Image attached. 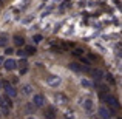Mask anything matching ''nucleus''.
<instances>
[{
  "mask_svg": "<svg viewBox=\"0 0 122 119\" xmlns=\"http://www.w3.org/2000/svg\"><path fill=\"white\" fill-rule=\"evenodd\" d=\"M2 85H3V88H5V93H6L8 98H15V96H17V90L12 85H9L8 82H2Z\"/></svg>",
  "mask_w": 122,
  "mask_h": 119,
  "instance_id": "obj_1",
  "label": "nucleus"
},
{
  "mask_svg": "<svg viewBox=\"0 0 122 119\" xmlns=\"http://www.w3.org/2000/svg\"><path fill=\"white\" fill-rule=\"evenodd\" d=\"M54 102H56L57 105H65L66 102H68V98H66L65 94H62V93H56V94H54Z\"/></svg>",
  "mask_w": 122,
  "mask_h": 119,
  "instance_id": "obj_2",
  "label": "nucleus"
},
{
  "mask_svg": "<svg viewBox=\"0 0 122 119\" xmlns=\"http://www.w3.org/2000/svg\"><path fill=\"white\" fill-rule=\"evenodd\" d=\"M3 67H5V70H8V71H12V70L17 68V62H15L14 59H6V60H3Z\"/></svg>",
  "mask_w": 122,
  "mask_h": 119,
  "instance_id": "obj_3",
  "label": "nucleus"
},
{
  "mask_svg": "<svg viewBox=\"0 0 122 119\" xmlns=\"http://www.w3.org/2000/svg\"><path fill=\"white\" fill-rule=\"evenodd\" d=\"M33 102H34V105H36V107H43L45 102H46V99H45L43 94H36L33 98Z\"/></svg>",
  "mask_w": 122,
  "mask_h": 119,
  "instance_id": "obj_4",
  "label": "nucleus"
},
{
  "mask_svg": "<svg viewBox=\"0 0 122 119\" xmlns=\"http://www.w3.org/2000/svg\"><path fill=\"white\" fill-rule=\"evenodd\" d=\"M70 68H71V70H74V71H77V73L88 71V70H90V68H86V67H82L81 63H76V62H71V63H70Z\"/></svg>",
  "mask_w": 122,
  "mask_h": 119,
  "instance_id": "obj_5",
  "label": "nucleus"
},
{
  "mask_svg": "<svg viewBox=\"0 0 122 119\" xmlns=\"http://www.w3.org/2000/svg\"><path fill=\"white\" fill-rule=\"evenodd\" d=\"M99 118H101V119H110L111 118L110 110H107L105 107H101V108H99Z\"/></svg>",
  "mask_w": 122,
  "mask_h": 119,
  "instance_id": "obj_6",
  "label": "nucleus"
},
{
  "mask_svg": "<svg viewBox=\"0 0 122 119\" xmlns=\"http://www.w3.org/2000/svg\"><path fill=\"white\" fill-rule=\"evenodd\" d=\"M60 83H62V80H60V78H57V76H51V78H48V85L59 87Z\"/></svg>",
  "mask_w": 122,
  "mask_h": 119,
  "instance_id": "obj_7",
  "label": "nucleus"
},
{
  "mask_svg": "<svg viewBox=\"0 0 122 119\" xmlns=\"http://www.w3.org/2000/svg\"><path fill=\"white\" fill-rule=\"evenodd\" d=\"M88 73H91L96 79H102L104 78V71L102 70H97V68H93V70H88Z\"/></svg>",
  "mask_w": 122,
  "mask_h": 119,
  "instance_id": "obj_8",
  "label": "nucleus"
},
{
  "mask_svg": "<svg viewBox=\"0 0 122 119\" xmlns=\"http://www.w3.org/2000/svg\"><path fill=\"white\" fill-rule=\"evenodd\" d=\"M45 114H46L48 119H54V116H56V110H54L53 107H48V108H46V113H45Z\"/></svg>",
  "mask_w": 122,
  "mask_h": 119,
  "instance_id": "obj_9",
  "label": "nucleus"
},
{
  "mask_svg": "<svg viewBox=\"0 0 122 119\" xmlns=\"http://www.w3.org/2000/svg\"><path fill=\"white\" fill-rule=\"evenodd\" d=\"M82 105L85 107V110H91V108H93V101H91V99H83Z\"/></svg>",
  "mask_w": 122,
  "mask_h": 119,
  "instance_id": "obj_10",
  "label": "nucleus"
},
{
  "mask_svg": "<svg viewBox=\"0 0 122 119\" xmlns=\"http://www.w3.org/2000/svg\"><path fill=\"white\" fill-rule=\"evenodd\" d=\"M14 43L17 45V47H22V45L25 43V39L22 36H14Z\"/></svg>",
  "mask_w": 122,
  "mask_h": 119,
  "instance_id": "obj_11",
  "label": "nucleus"
},
{
  "mask_svg": "<svg viewBox=\"0 0 122 119\" xmlns=\"http://www.w3.org/2000/svg\"><path fill=\"white\" fill-rule=\"evenodd\" d=\"M25 53H26L28 56H33V54H36V47H31V45H30V47H26V48H25Z\"/></svg>",
  "mask_w": 122,
  "mask_h": 119,
  "instance_id": "obj_12",
  "label": "nucleus"
},
{
  "mask_svg": "<svg viewBox=\"0 0 122 119\" xmlns=\"http://www.w3.org/2000/svg\"><path fill=\"white\" fill-rule=\"evenodd\" d=\"M6 43H8V37L0 36V47H6Z\"/></svg>",
  "mask_w": 122,
  "mask_h": 119,
  "instance_id": "obj_13",
  "label": "nucleus"
},
{
  "mask_svg": "<svg viewBox=\"0 0 122 119\" xmlns=\"http://www.w3.org/2000/svg\"><path fill=\"white\" fill-rule=\"evenodd\" d=\"M81 83H82V87H85V88H90V87H91V82H90V80H86V79H82Z\"/></svg>",
  "mask_w": 122,
  "mask_h": 119,
  "instance_id": "obj_14",
  "label": "nucleus"
},
{
  "mask_svg": "<svg viewBox=\"0 0 122 119\" xmlns=\"http://www.w3.org/2000/svg\"><path fill=\"white\" fill-rule=\"evenodd\" d=\"M33 40L36 42V43H40V42L43 40V36H40V34H36V36L33 37Z\"/></svg>",
  "mask_w": 122,
  "mask_h": 119,
  "instance_id": "obj_15",
  "label": "nucleus"
},
{
  "mask_svg": "<svg viewBox=\"0 0 122 119\" xmlns=\"http://www.w3.org/2000/svg\"><path fill=\"white\" fill-rule=\"evenodd\" d=\"M23 91H25V94H31V93H33V88H31L30 85H25Z\"/></svg>",
  "mask_w": 122,
  "mask_h": 119,
  "instance_id": "obj_16",
  "label": "nucleus"
},
{
  "mask_svg": "<svg viewBox=\"0 0 122 119\" xmlns=\"http://www.w3.org/2000/svg\"><path fill=\"white\" fill-rule=\"evenodd\" d=\"M19 65H20L22 68H26V67H28V65H26V60H25V59H22V60H20V63H19ZM19 65H17V67H19Z\"/></svg>",
  "mask_w": 122,
  "mask_h": 119,
  "instance_id": "obj_17",
  "label": "nucleus"
},
{
  "mask_svg": "<svg viewBox=\"0 0 122 119\" xmlns=\"http://www.w3.org/2000/svg\"><path fill=\"white\" fill-rule=\"evenodd\" d=\"M82 53H83V51L81 50V48H77V50H74V53H73V54H74V56H82Z\"/></svg>",
  "mask_w": 122,
  "mask_h": 119,
  "instance_id": "obj_18",
  "label": "nucleus"
},
{
  "mask_svg": "<svg viewBox=\"0 0 122 119\" xmlns=\"http://www.w3.org/2000/svg\"><path fill=\"white\" fill-rule=\"evenodd\" d=\"M66 118H68V119H74V114H73V111H71V110L66 111Z\"/></svg>",
  "mask_w": 122,
  "mask_h": 119,
  "instance_id": "obj_19",
  "label": "nucleus"
},
{
  "mask_svg": "<svg viewBox=\"0 0 122 119\" xmlns=\"http://www.w3.org/2000/svg\"><path fill=\"white\" fill-rule=\"evenodd\" d=\"M107 80H108L110 83H114V78H113L111 74H108V76H107Z\"/></svg>",
  "mask_w": 122,
  "mask_h": 119,
  "instance_id": "obj_20",
  "label": "nucleus"
},
{
  "mask_svg": "<svg viewBox=\"0 0 122 119\" xmlns=\"http://www.w3.org/2000/svg\"><path fill=\"white\" fill-rule=\"evenodd\" d=\"M17 54H19L20 57H25V56H26V53H25L23 50H19V51H17Z\"/></svg>",
  "mask_w": 122,
  "mask_h": 119,
  "instance_id": "obj_21",
  "label": "nucleus"
},
{
  "mask_svg": "<svg viewBox=\"0 0 122 119\" xmlns=\"http://www.w3.org/2000/svg\"><path fill=\"white\" fill-rule=\"evenodd\" d=\"M12 53H14V51H12V50H11V48H6V51H5V54H12Z\"/></svg>",
  "mask_w": 122,
  "mask_h": 119,
  "instance_id": "obj_22",
  "label": "nucleus"
},
{
  "mask_svg": "<svg viewBox=\"0 0 122 119\" xmlns=\"http://www.w3.org/2000/svg\"><path fill=\"white\" fill-rule=\"evenodd\" d=\"M2 63H3V57L0 56V65H2Z\"/></svg>",
  "mask_w": 122,
  "mask_h": 119,
  "instance_id": "obj_23",
  "label": "nucleus"
},
{
  "mask_svg": "<svg viewBox=\"0 0 122 119\" xmlns=\"http://www.w3.org/2000/svg\"><path fill=\"white\" fill-rule=\"evenodd\" d=\"M28 119H34V118H28Z\"/></svg>",
  "mask_w": 122,
  "mask_h": 119,
  "instance_id": "obj_24",
  "label": "nucleus"
},
{
  "mask_svg": "<svg viewBox=\"0 0 122 119\" xmlns=\"http://www.w3.org/2000/svg\"><path fill=\"white\" fill-rule=\"evenodd\" d=\"M0 5H2V0H0Z\"/></svg>",
  "mask_w": 122,
  "mask_h": 119,
  "instance_id": "obj_25",
  "label": "nucleus"
},
{
  "mask_svg": "<svg viewBox=\"0 0 122 119\" xmlns=\"http://www.w3.org/2000/svg\"><path fill=\"white\" fill-rule=\"evenodd\" d=\"M0 87H2V82H0Z\"/></svg>",
  "mask_w": 122,
  "mask_h": 119,
  "instance_id": "obj_26",
  "label": "nucleus"
}]
</instances>
